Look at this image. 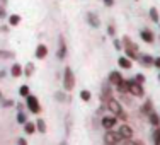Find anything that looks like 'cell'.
<instances>
[{"instance_id": "1", "label": "cell", "mask_w": 160, "mask_h": 145, "mask_svg": "<svg viewBox=\"0 0 160 145\" xmlns=\"http://www.w3.org/2000/svg\"><path fill=\"white\" fill-rule=\"evenodd\" d=\"M106 104H108V109L109 111H111L114 116H118V118H121V120H126V113L123 111V108H121V102L118 101V99H114L112 96L108 99V102H106Z\"/></svg>"}, {"instance_id": "2", "label": "cell", "mask_w": 160, "mask_h": 145, "mask_svg": "<svg viewBox=\"0 0 160 145\" xmlns=\"http://www.w3.org/2000/svg\"><path fill=\"white\" fill-rule=\"evenodd\" d=\"M123 49L126 51V56L131 60H138V44L133 43L129 38H123Z\"/></svg>"}, {"instance_id": "3", "label": "cell", "mask_w": 160, "mask_h": 145, "mask_svg": "<svg viewBox=\"0 0 160 145\" xmlns=\"http://www.w3.org/2000/svg\"><path fill=\"white\" fill-rule=\"evenodd\" d=\"M63 87L68 92L73 91V87H75V75H73V70H72L70 67H67L63 72Z\"/></svg>"}, {"instance_id": "4", "label": "cell", "mask_w": 160, "mask_h": 145, "mask_svg": "<svg viewBox=\"0 0 160 145\" xmlns=\"http://www.w3.org/2000/svg\"><path fill=\"white\" fill-rule=\"evenodd\" d=\"M128 85H129V91L128 92L135 97H143L145 96V89H143V84L136 82L135 79H129L128 80Z\"/></svg>"}, {"instance_id": "5", "label": "cell", "mask_w": 160, "mask_h": 145, "mask_svg": "<svg viewBox=\"0 0 160 145\" xmlns=\"http://www.w3.org/2000/svg\"><path fill=\"white\" fill-rule=\"evenodd\" d=\"M26 106H28V109L32 114H39L41 113V104H39V101H38V97L32 96V94H29V96L26 97Z\"/></svg>"}, {"instance_id": "6", "label": "cell", "mask_w": 160, "mask_h": 145, "mask_svg": "<svg viewBox=\"0 0 160 145\" xmlns=\"http://www.w3.org/2000/svg\"><path fill=\"white\" fill-rule=\"evenodd\" d=\"M104 145H118L121 142V137H119V133L118 132H112V130H108V132L104 133Z\"/></svg>"}, {"instance_id": "7", "label": "cell", "mask_w": 160, "mask_h": 145, "mask_svg": "<svg viewBox=\"0 0 160 145\" xmlns=\"http://www.w3.org/2000/svg\"><path fill=\"white\" fill-rule=\"evenodd\" d=\"M116 123H118L116 116H102V120H101V125L104 130H112L116 127Z\"/></svg>"}, {"instance_id": "8", "label": "cell", "mask_w": 160, "mask_h": 145, "mask_svg": "<svg viewBox=\"0 0 160 145\" xmlns=\"http://www.w3.org/2000/svg\"><path fill=\"white\" fill-rule=\"evenodd\" d=\"M118 133H119V137L123 140H129L133 137V130H131V127L129 125H121L119 127V130H118Z\"/></svg>"}, {"instance_id": "9", "label": "cell", "mask_w": 160, "mask_h": 145, "mask_svg": "<svg viewBox=\"0 0 160 145\" xmlns=\"http://www.w3.org/2000/svg\"><path fill=\"white\" fill-rule=\"evenodd\" d=\"M60 48H58V53H56V56H58L60 60H65L67 58V44H65V38L60 36Z\"/></svg>"}, {"instance_id": "10", "label": "cell", "mask_w": 160, "mask_h": 145, "mask_svg": "<svg viewBox=\"0 0 160 145\" xmlns=\"http://www.w3.org/2000/svg\"><path fill=\"white\" fill-rule=\"evenodd\" d=\"M121 80H123V75H121L119 70H112L111 74H109V82H111L112 85H118Z\"/></svg>"}, {"instance_id": "11", "label": "cell", "mask_w": 160, "mask_h": 145, "mask_svg": "<svg viewBox=\"0 0 160 145\" xmlns=\"http://www.w3.org/2000/svg\"><path fill=\"white\" fill-rule=\"evenodd\" d=\"M140 36H142V39L145 41V43H153L155 41V36H153V33H152L150 29H143V31L140 33Z\"/></svg>"}, {"instance_id": "12", "label": "cell", "mask_w": 160, "mask_h": 145, "mask_svg": "<svg viewBox=\"0 0 160 145\" xmlns=\"http://www.w3.org/2000/svg\"><path fill=\"white\" fill-rule=\"evenodd\" d=\"M34 55H36V58H39V60L46 58V55H48V48L44 46V44H38V48H36V51H34Z\"/></svg>"}, {"instance_id": "13", "label": "cell", "mask_w": 160, "mask_h": 145, "mask_svg": "<svg viewBox=\"0 0 160 145\" xmlns=\"http://www.w3.org/2000/svg\"><path fill=\"white\" fill-rule=\"evenodd\" d=\"M87 21H89V24L92 26V28H96V29L101 26V21H99V17H97L94 12H89V14H87Z\"/></svg>"}, {"instance_id": "14", "label": "cell", "mask_w": 160, "mask_h": 145, "mask_svg": "<svg viewBox=\"0 0 160 145\" xmlns=\"http://www.w3.org/2000/svg\"><path fill=\"white\" fill-rule=\"evenodd\" d=\"M148 123H150L153 128L155 127H160V116L155 111H152L150 114H148Z\"/></svg>"}, {"instance_id": "15", "label": "cell", "mask_w": 160, "mask_h": 145, "mask_svg": "<svg viewBox=\"0 0 160 145\" xmlns=\"http://www.w3.org/2000/svg\"><path fill=\"white\" fill-rule=\"evenodd\" d=\"M138 60L145 65V67H150V65H153V60H155V58H153L152 55H147V53H143V55L138 56Z\"/></svg>"}, {"instance_id": "16", "label": "cell", "mask_w": 160, "mask_h": 145, "mask_svg": "<svg viewBox=\"0 0 160 145\" xmlns=\"http://www.w3.org/2000/svg\"><path fill=\"white\" fill-rule=\"evenodd\" d=\"M118 63H119V67L124 68V70H129V68H131V58H128V56H119Z\"/></svg>"}, {"instance_id": "17", "label": "cell", "mask_w": 160, "mask_h": 145, "mask_svg": "<svg viewBox=\"0 0 160 145\" xmlns=\"http://www.w3.org/2000/svg\"><path fill=\"white\" fill-rule=\"evenodd\" d=\"M114 87H116V91H118V92H121V94H126L128 91H129L128 80H124V79H123V80H121L119 84H118V85H114Z\"/></svg>"}, {"instance_id": "18", "label": "cell", "mask_w": 160, "mask_h": 145, "mask_svg": "<svg viewBox=\"0 0 160 145\" xmlns=\"http://www.w3.org/2000/svg\"><path fill=\"white\" fill-rule=\"evenodd\" d=\"M36 132H39V133H46L48 130H46V121L43 120V118H38V121H36Z\"/></svg>"}, {"instance_id": "19", "label": "cell", "mask_w": 160, "mask_h": 145, "mask_svg": "<svg viewBox=\"0 0 160 145\" xmlns=\"http://www.w3.org/2000/svg\"><path fill=\"white\" fill-rule=\"evenodd\" d=\"M10 74H12V77H21L24 72H22V67L19 63H14L12 67H10Z\"/></svg>"}, {"instance_id": "20", "label": "cell", "mask_w": 160, "mask_h": 145, "mask_svg": "<svg viewBox=\"0 0 160 145\" xmlns=\"http://www.w3.org/2000/svg\"><path fill=\"white\" fill-rule=\"evenodd\" d=\"M24 130L28 135H32L34 132H36V123H31V121H26L24 123Z\"/></svg>"}, {"instance_id": "21", "label": "cell", "mask_w": 160, "mask_h": 145, "mask_svg": "<svg viewBox=\"0 0 160 145\" xmlns=\"http://www.w3.org/2000/svg\"><path fill=\"white\" fill-rule=\"evenodd\" d=\"M9 24L10 26H19L21 24V16H19V14H10L9 16Z\"/></svg>"}, {"instance_id": "22", "label": "cell", "mask_w": 160, "mask_h": 145, "mask_svg": "<svg viewBox=\"0 0 160 145\" xmlns=\"http://www.w3.org/2000/svg\"><path fill=\"white\" fill-rule=\"evenodd\" d=\"M152 111H153V104H152V101H147V102H145V104L142 106V113L148 116V114H150Z\"/></svg>"}, {"instance_id": "23", "label": "cell", "mask_w": 160, "mask_h": 145, "mask_svg": "<svg viewBox=\"0 0 160 145\" xmlns=\"http://www.w3.org/2000/svg\"><path fill=\"white\" fill-rule=\"evenodd\" d=\"M0 58L12 60V58H16V53H14V51H5V49H0Z\"/></svg>"}, {"instance_id": "24", "label": "cell", "mask_w": 160, "mask_h": 145, "mask_svg": "<svg viewBox=\"0 0 160 145\" xmlns=\"http://www.w3.org/2000/svg\"><path fill=\"white\" fill-rule=\"evenodd\" d=\"M148 16H150V19H152V21H153V22H158V21H160V16H158V10L155 9V7H152V9L148 10Z\"/></svg>"}, {"instance_id": "25", "label": "cell", "mask_w": 160, "mask_h": 145, "mask_svg": "<svg viewBox=\"0 0 160 145\" xmlns=\"http://www.w3.org/2000/svg\"><path fill=\"white\" fill-rule=\"evenodd\" d=\"M80 99H82V101H85V102H89L90 99H92V94H90V91H87V89L80 91Z\"/></svg>"}, {"instance_id": "26", "label": "cell", "mask_w": 160, "mask_h": 145, "mask_svg": "<svg viewBox=\"0 0 160 145\" xmlns=\"http://www.w3.org/2000/svg\"><path fill=\"white\" fill-rule=\"evenodd\" d=\"M19 94H21L22 97H28V96H29V85H26V84H22V85L19 87Z\"/></svg>"}, {"instance_id": "27", "label": "cell", "mask_w": 160, "mask_h": 145, "mask_svg": "<svg viewBox=\"0 0 160 145\" xmlns=\"http://www.w3.org/2000/svg\"><path fill=\"white\" fill-rule=\"evenodd\" d=\"M22 72L26 74V77H31L32 72H34V65L32 63H28V65H26V68H22Z\"/></svg>"}, {"instance_id": "28", "label": "cell", "mask_w": 160, "mask_h": 145, "mask_svg": "<svg viewBox=\"0 0 160 145\" xmlns=\"http://www.w3.org/2000/svg\"><path fill=\"white\" fill-rule=\"evenodd\" d=\"M153 143H160V127H155L153 130Z\"/></svg>"}, {"instance_id": "29", "label": "cell", "mask_w": 160, "mask_h": 145, "mask_svg": "<svg viewBox=\"0 0 160 145\" xmlns=\"http://www.w3.org/2000/svg\"><path fill=\"white\" fill-rule=\"evenodd\" d=\"M26 121H28V116H26L22 111H19V114H17V123H21V125H24Z\"/></svg>"}, {"instance_id": "30", "label": "cell", "mask_w": 160, "mask_h": 145, "mask_svg": "<svg viewBox=\"0 0 160 145\" xmlns=\"http://www.w3.org/2000/svg\"><path fill=\"white\" fill-rule=\"evenodd\" d=\"M55 99H58L60 102H67V96L63 92H55Z\"/></svg>"}, {"instance_id": "31", "label": "cell", "mask_w": 160, "mask_h": 145, "mask_svg": "<svg viewBox=\"0 0 160 145\" xmlns=\"http://www.w3.org/2000/svg\"><path fill=\"white\" fill-rule=\"evenodd\" d=\"M112 44H114V49H118V51H121V49H123V43H121L119 39H114Z\"/></svg>"}, {"instance_id": "32", "label": "cell", "mask_w": 160, "mask_h": 145, "mask_svg": "<svg viewBox=\"0 0 160 145\" xmlns=\"http://www.w3.org/2000/svg\"><path fill=\"white\" fill-rule=\"evenodd\" d=\"M2 106L3 108H10V106H14V101L12 99H5V101L2 102Z\"/></svg>"}, {"instance_id": "33", "label": "cell", "mask_w": 160, "mask_h": 145, "mask_svg": "<svg viewBox=\"0 0 160 145\" xmlns=\"http://www.w3.org/2000/svg\"><path fill=\"white\" fill-rule=\"evenodd\" d=\"M135 80H136V82H140V84H143V82H145L143 74H136V75H135Z\"/></svg>"}, {"instance_id": "34", "label": "cell", "mask_w": 160, "mask_h": 145, "mask_svg": "<svg viewBox=\"0 0 160 145\" xmlns=\"http://www.w3.org/2000/svg\"><path fill=\"white\" fill-rule=\"evenodd\" d=\"M108 34L109 36H114V26H108Z\"/></svg>"}, {"instance_id": "35", "label": "cell", "mask_w": 160, "mask_h": 145, "mask_svg": "<svg viewBox=\"0 0 160 145\" xmlns=\"http://www.w3.org/2000/svg\"><path fill=\"white\" fill-rule=\"evenodd\" d=\"M102 2H104L108 7H112V5H114V0H102Z\"/></svg>"}, {"instance_id": "36", "label": "cell", "mask_w": 160, "mask_h": 145, "mask_svg": "<svg viewBox=\"0 0 160 145\" xmlns=\"http://www.w3.org/2000/svg\"><path fill=\"white\" fill-rule=\"evenodd\" d=\"M153 65H155L157 68H160V56H157V58L153 60Z\"/></svg>"}, {"instance_id": "37", "label": "cell", "mask_w": 160, "mask_h": 145, "mask_svg": "<svg viewBox=\"0 0 160 145\" xmlns=\"http://www.w3.org/2000/svg\"><path fill=\"white\" fill-rule=\"evenodd\" d=\"M5 16H7V14H5V9H3V7H0V19H3Z\"/></svg>"}, {"instance_id": "38", "label": "cell", "mask_w": 160, "mask_h": 145, "mask_svg": "<svg viewBox=\"0 0 160 145\" xmlns=\"http://www.w3.org/2000/svg\"><path fill=\"white\" fill-rule=\"evenodd\" d=\"M17 145H28V142H26V138H19L17 140Z\"/></svg>"}, {"instance_id": "39", "label": "cell", "mask_w": 160, "mask_h": 145, "mask_svg": "<svg viewBox=\"0 0 160 145\" xmlns=\"http://www.w3.org/2000/svg\"><path fill=\"white\" fill-rule=\"evenodd\" d=\"M131 145H145V143L142 142V140H135V142H133Z\"/></svg>"}, {"instance_id": "40", "label": "cell", "mask_w": 160, "mask_h": 145, "mask_svg": "<svg viewBox=\"0 0 160 145\" xmlns=\"http://www.w3.org/2000/svg\"><path fill=\"white\" fill-rule=\"evenodd\" d=\"M3 75H5V72H3V70H0V79H2Z\"/></svg>"}, {"instance_id": "41", "label": "cell", "mask_w": 160, "mask_h": 145, "mask_svg": "<svg viewBox=\"0 0 160 145\" xmlns=\"http://www.w3.org/2000/svg\"><path fill=\"white\" fill-rule=\"evenodd\" d=\"M7 29H9V28H5V26H3V28H0V31H7Z\"/></svg>"}, {"instance_id": "42", "label": "cell", "mask_w": 160, "mask_h": 145, "mask_svg": "<svg viewBox=\"0 0 160 145\" xmlns=\"http://www.w3.org/2000/svg\"><path fill=\"white\" fill-rule=\"evenodd\" d=\"M60 145H68V143H67V142H62V143H60Z\"/></svg>"}, {"instance_id": "43", "label": "cell", "mask_w": 160, "mask_h": 145, "mask_svg": "<svg viewBox=\"0 0 160 145\" xmlns=\"http://www.w3.org/2000/svg\"><path fill=\"white\" fill-rule=\"evenodd\" d=\"M158 80H160V74H158Z\"/></svg>"}, {"instance_id": "44", "label": "cell", "mask_w": 160, "mask_h": 145, "mask_svg": "<svg viewBox=\"0 0 160 145\" xmlns=\"http://www.w3.org/2000/svg\"><path fill=\"white\" fill-rule=\"evenodd\" d=\"M155 145H160V143H155Z\"/></svg>"}]
</instances>
